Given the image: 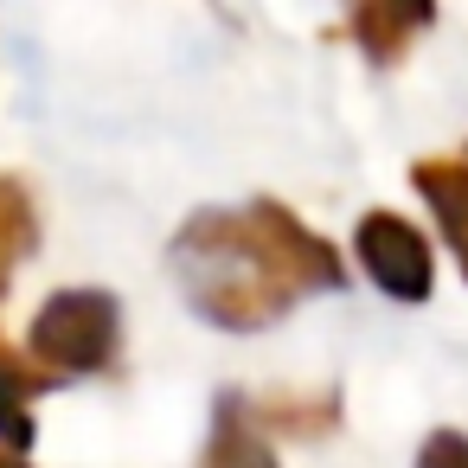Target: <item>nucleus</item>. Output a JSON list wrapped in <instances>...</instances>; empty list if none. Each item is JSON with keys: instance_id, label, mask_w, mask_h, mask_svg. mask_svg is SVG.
<instances>
[{"instance_id": "7ed1b4c3", "label": "nucleus", "mask_w": 468, "mask_h": 468, "mask_svg": "<svg viewBox=\"0 0 468 468\" xmlns=\"http://www.w3.org/2000/svg\"><path fill=\"white\" fill-rule=\"evenodd\" d=\"M353 244H359L366 276H372L391 302H423V295H430L436 257H430V244H423V231H417L410 218H398V212H366L359 231H353Z\"/></svg>"}, {"instance_id": "6e6552de", "label": "nucleus", "mask_w": 468, "mask_h": 468, "mask_svg": "<svg viewBox=\"0 0 468 468\" xmlns=\"http://www.w3.org/2000/svg\"><path fill=\"white\" fill-rule=\"evenodd\" d=\"M33 238H39V218H33L27 186L0 174V289H7V276L20 270V257L33 250Z\"/></svg>"}, {"instance_id": "9d476101", "label": "nucleus", "mask_w": 468, "mask_h": 468, "mask_svg": "<svg viewBox=\"0 0 468 468\" xmlns=\"http://www.w3.org/2000/svg\"><path fill=\"white\" fill-rule=\"evenodd\" d=\"M417 468H468V436H455V430H436V436L417 449Z\"/></svg>"}, {"instance_id": "f03ea898", "label": "nucleus", "mask_w": 468, "mask_h": 468, "mask_svg": "<svg viewBox=\"0 0 468 468\" xmlns=\"http://www.w3.org/2000/svg\"><path fill=\"white\" fill-rule=\"evenodd\" d=\"M116 346H122V308L103 289H65V295H52L33 314V334H27V359L46 378L103 372L116 359Z\"/></svg>"}, {"instance_id": "1a4fd4ad", "label": "nucleus", "mask_w": 468, "mask_h": 468, "mask_svg": "<svg viewBox=\"0 0 468 468\" xmlns=\"http://www.w3.org/2000/svg\"><path fill=\"white\" fill-rule=\"evenodd\" d=\"M257 423L270 430H295V436H314V430H334V398H270L263 410H250Z\"/></svg>"}, {"instance_id": "39448f33", "label": "nucleus", "mask_w": 468, "mask_h": 468, "mask_svg": "<svg viewBox=\"0 0 468 468\" xmlns=\"http://www.w3.org/2000/svg\"><path fill=\"white\" fill-rule=\"evenodd\" d=\"M410 186L436 212V231H442V244L455 250V263L468 276V161L462 154H430V161L410 167Z\"/></svg>"}, {"instance_id": "f257e3e1", "label": "nucleus", "mask_w": 468, "mask_h": 468, "mask_svg": "<svg viewBox=\"0 0 468 468\" xmlns=\"http://www.w3.org/2000/svg\"><path fill=\"white\" fill-rule=\"evenodd\" d=\"M174 276L186 302L231 334L282 321L302 295L340 289V250L314 238L289 206H244V212H193L174 238Z\"/></svg>"}, {"instance_id": "20e7f679", "label": "nucleus", "mask_w": 468, "mask_h": 468, "mask_svg": "<svg viewBox=\"0 0 468 468\" xmlns=\"http://www.w3.org/2000/svg\"><path fill=\"white\" fill-rule=\"evenodd\" d=\"M436 20V0H346V27L372 65H398Z\"/></svg>"}, {"instance_id": "423d86ee", "label": "nucleus", "mask_w": 468, "mask_h": 468, "mask_svg": "<svg viewBox=\"0 0 468 468\" xmlns=\"http://www.w3.org/2000/svg\"><path fill=\"white\" fill-rule=\"evenodd\" d=\"M199 468H276V449H270V436H263V423L250 417L244 398H218L212 442H206Z\"/></svg>"}, {"instance_id": "9b49d317", "label": "nucleus", "mask_w": 468, "mask_h": 468, "mask_svg": "<svg viewBox=\"0 0 468 468\" xmlns=\"http://www.w3.org/2000/svg\"><path fill=\"white\" fill-rule=\"evenodd\" d=\"M0 468H27V462H20V449H0Z\"/></svg>"}, {"instance_id": "0eeeda50", "label": "nucleus", "mask_w": 468, "mask_h": 468, "mask_svg": "<svg viewBox=\"0 0 468 468\" xmlns=\"http://www.w3.org/2000/svg\"><path fill=\"white\" fill-rule=\"evenodd\" d=\"M39 385H52L27 353H14L7 340H0V442H7V449H27L33 442V391Z\"/></svg>"}]
</instances>
